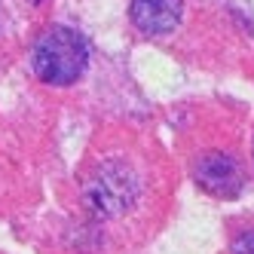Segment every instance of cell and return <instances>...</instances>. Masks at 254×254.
<instances>
[{"label": "cell", "mask_w": 254, "mask_h": 254, "mask_svg": "<svg viewBox=\"0 0 254 254\" xmlns=\"http://www.w3.org/2000/svg\"><path fill=\"white\" fill-rule=\"evenodd\" d=\"M31 64L43 83L70 86L77 83V77L89 64V46L83 40V34H77L74 28L56 25L46 34H40V40L34 43Z\"/></svg>", "instance_id": "6da1fadb"}, {"label": "cell", "mask_w": 254, "mask_h": 254, "mask_svg": "<svg viewBox=\"0 0 254 254\" xmlns=\"http://www.w3.org/2000/svg\"><path fill=\"white\" fill-rule=\"evenodd\" d=\"M135 178L120 162H107L95 172V178L86 187V202L98 214H120L135 202Z\"/></svg>", "instance_id": "7a4b0ae2"}, {"label": "cell", "mask_w": 254, "mask_h": 254, "mask_svg": "<svg viewBox=\"0 0 254 254\" xmlns=\"http://www.w3.org/2000/svg\"><path fill=\"white\" fill-rule=\"evenodd\" d=\"M196 184L211 196H236L242 190V169L230 153H202L196 162Z\"/></svg>", "instance_id": "3957f363"}, {"label": "cell", "mask_w": 254, "mask_h": 254, "mask_svg": "<svg viewBox=\"0 0 254 254\" xmlns=\"http://www.w3.org/2000/svg\"><path fill=\"white\" fill-rule=\"evenodd\" d=\"M184 0H132V22L144 34H169L178 28Z\"/></svg>", "instance_id": "277c9868"}, {"label": "cell", "mask_w": 254, "mask_h": 254, "mask_svg": "<svg viewBox=\"0 0 254 254\" xmlns=\"http://www.w3.org/2000/svg\"><path fill=\"white\" fill-rule=\"evenodd\" d=\"M233 254H254V233H242L233 242Z\"/></svg>", "instance_id": "5b68a950"}]
</instances>
